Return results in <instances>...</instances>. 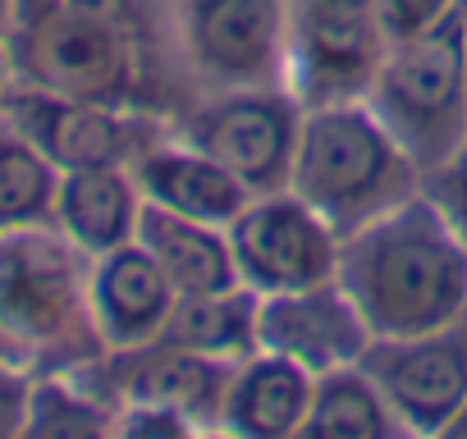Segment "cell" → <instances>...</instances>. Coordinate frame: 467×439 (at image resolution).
<instances>
[{
	"label": "cell",
	"mask_w": 467,
	"mask_h": 439,
	"mask_svg": "<svg viewBox=\"0 0 467 439\" xmlns=\"http://www.w3.org/2000/svg\"><path fill=\"white\" fill-rule=\"evenodd\" d=\"M15 83L110 110L174 119L197 101L174 0H15Z\"/></svg>",
	"instance_id": "obj_1"
},
{
	"label": "cell",
	"mask_w": 467,
	"mask_h": 439,
	"mask_svg": "<svg viewBox=\"0 0 467 439\" xmlns=\"http://www.w3.org/2000/svg\"><path fill=\"white\" fill-rule=\"evenodd\" d=\"M335 280L376 339H408L467 316V243L421 192L344 234Z\"/></svg>",
	"instance_id": "obj_2"
},
{
	"label": "cell",
	"mask_w": 467,
	"mask_h": 439,
	"mask_svg": "<svg viewBox=\"0 0 467 439\" xmlns=\"http://www.w3.org/2000/svg\"><path fill=\"white\" fill-rule=\"evenodd\" d=\"M88 275L92 257L56 225L0 234V366L56 375L106 357Z\"/></svg>",
	"instance_id": "obj_3"
},
{
	"label": "cell",
	"mask_w": 467,
	"mask_h": 439,
	"mask_svg": "<svg viewBox=\"0 0 467 439\" xmlns=\"http://www.w3.org/2000/svg\"><path fill=\"white\" fill-rule=\"evenodd\" d=\"M289 188L344 239L408 201L421 188V174L367 101H339L303 110Z\"/></svg>",
	"instance_id": "obj_4"
},
{
	"label": "cell",
	"mask_w": 467,
	"mask_h": 439,
	"mask_svg": "<svg viewBox=\"0 0 467 439\" xmlns=\"http://www.w3.org/2000/svg\"><path fill=\"white\" fill-rule=\"evenodd\" d=\"M367 106L412 156L417 174L467 138V0L444 24L389 46Z\"/></svg>",
	"instance_id": "obj_5"
},
{
	"label": "cell",
	"mask_w": 467,
	"mask_h": 439,
	"mask_svg": "<svg viewBox=\"0 0 467 439\" xmlns=\"http://www.w3.org/2000/svg\"><path fill=\"white\" fill-rule=\"evenodd\" d=\"M174 138L220 160L253 197L289 188L303 101L289 87H224L202 92L170 119Z\"/></svg>",
	"instance_id": "obj_6"
},
{
	"label": "cell",
	"mask_w": 467,
	"mask_h": 439,
	"mask_svg": "<svg viewBox=\"0 0 467 439\" xmlns=\"http://www.w3.org/2000/svg\"><path fill=\"white\" fill-rule=\"evenodd\" d=\"M385 56L389 37L376 0H289L285 87L303 110L367 101Z\"/></svg>",
	"instance_id": "obj_7"
},
{
	"label": "cell",
	"mask_w": 467,
	"mask_h": 439,
	"mask_svg": "<svg viewBox=\"0 0 467 439\" xmlns=\"http://www.w3.org/2000/svg\"><path fill=\"white\" fill-rule=\"evenodd\" d=\"M174 24L197 92L285 87L289 0H174Z\"/></svg>",
	"instance_id": "obj_8"
},
{
	"label": "cell",
	"mask_w": 467,
	"mask_h": 439,
	"mask_svg": "<svg viewBox=\"0 0 467 439\" xmlns=\"http://www.w3.org/2000/svg\"><path fill=\"white\" fill-rule=\"evenodd\" d=\"M239 284L253 293H294L339 275V230L294 188L253 197L224 225Z\"/></svg>",
	"instance_id": "obj_9"
},
{
	"label": "cell",
	"mask_w": 467,
	"mask_h": 439,
	"mask_svg": "<svg viewBox=\"0 0 467 439\" xmlns=\"http://www.w3.org/2000/svg\"><path fill=\"white\" fill-rule=\"evenodd\" d=\"M0 115L60 174H69V169H129L151 142H161L170 133V119L110 110V106H92V101H69V97L24 87V83H10Z\"/></svg>",
	"instance_id": "obj_10"
},
{
	"label": "cell",
	"mask_w": 467,
	"mask_h": 439,
	"mask_svg": "<svg viewBox=\"0 0 467 439\" xmlns=\"http://www.w3.org/2000/svg\"><path fill=\"white\" fill-rule=\"evenodd\" d=\"M362 371L385 393L403 434H449L467 407V316L408 339H371Z\"/></svg>",
	"instance_id": "obj_11"
},
{
	"label": "cell",
	"mask_w": 467,
	"mask_h": 439,
	"mask_svg": "<svg viewBox=\"0 0 467 439\" xmlns=\"http://www.w3.org/2000/svg\"><path fill=\"white\" fill-rule=\"evenodd\" d=\"M239 362H215L174 343H147V348H129V352H106L101 362L83 366V375L115 403V412L124 403H165L174 412H183L197 434L220 430L224 416V398H229V380Z\"/></svg>",
	"instance_id": "obj_12"
},
{
	"label": "cell",
	"mask_w": 467,
	"mask_h": 439,
	"mask_svg": "<svg viewBox=\"0 0 467 439\" xmlns=\"http://www.w3.org/2000/svg\"><path fill=\"white\" fill-rule=\"evenodd\" d=\"M371 339H376L371 325L362 321L358 302L348 298V289L339 280L262 298L257 348L298 362L307 375H330L339 366H358L362 352L371 348Z\"/></svg>",
	"instance_id": "obj_13"
},
{
	"label": "cell",
	"mask_w": 467,
	"mask_h": 439,
	"mask_svg": "<svg viewBox=\"0 0 467 439\" xmlns=\"http://www.w3.org/2000/svg\"><path fill=\"white\" fill-rule=\"evenodd\" d=\"M88 298H92V321L106 352H129L161 339L179 293L165 280V271L151 261V252L133 239L115 252L92 257Z\"/></svg>",
	"instance_id": "obj_14"
},
{
	"label": "cell",
	"mask_w": 467,
	"mask_h": 439,
	"mask_svg": "<svg viewBox=\"0 0 467 439\" xmlns=\"http://www.w3.org/2000/svg\"><path fill=\"white\" fill-rule=\"evenodd\" d=\"M129 174H133L142 201L174 210V215H188V220H202V225H220V230L253 201V192L220 160H211L192 142L174 138V128L161 142H151L129 165Z\"/></svg>",
	"instance_id": "obj_15"
},
{
	"label": "cell",
	"mask_w": 467,
	"mask_h": 439,
	"mask_svg": "<svg viewBox=\"0 0 467 439\" xmlns=\"http://www.w3.org/2000/svg\"><path fill=\"white\" fill-rule=\"evenodd\" d=\"M312 384H317V375H307L298 362L257 348L253 357L234 366L220 434H262V439L303 434V421L312 407Z\"/></svg>",
	"instance_id": "obj_16"
},
{
	"label": "cell",
	"mask_w": 467,
	"mask_h": 439,
	"mask_svg": "<svg viewBox=\"0 0 467 439\" xmlns=\"http://www.w3.org/2000/svg\"><path fill=\"white\" fill-rule=\"evenodd\" d=\"M138 210L142 192L129 169H69L60 174L51 225L88 257H101L138 239Z\"/></svg>",
	"instance_id": "obj_17"
},
{
	"label": "cell",
	"mask_w": 467,
	"mask_h": 439,
	"mask_svg": "<svg viewBox=\"0 0 467 439\" xmlns=\"http://www.w3.org/2000/svg\"><path fill=\"white\" fill-rule=\"evenodd\" d=\"M138 243L165 271L174 293H215V289L239 284L229 234L220 225H202V220H188V215H174V210H161V206L142 201Z\"/></svg>",
	"instance_id": "obj_18"
},
{
	"label": "cell",
	"mask_w": 467,
	"mask_h": 439,
	"mask_svg": "<svg viewBox=\"0 0 467 439\" xmlns=\"http://www.w3.org/2000/svg\"><path fill=\"white\" fill-rule=\"evenodd\" d=\"M257 316H262V293H253L248 284H229L215 293H179L161 330V343L215 362H244L257 352Z\"/></svg>",
	"instance_id": "obj_19"
},
{
	"label": "cell",
	"mask_w": 467,
	"mask_h": 439,
	"mask_svg": "<svg viewBox=\"0 0 467 439\" xmlns=\"http://www.w3.org/2000/svg\"><path fill=\"white\" fill-rule=\"evenodd\" d=\"M303 434H362V439H380V434H403V425L389 412V403L376 389V380L358 362V366H339L330 375H317Z\"/></svg>",
	"instance_id": "obj_20"
},
{
	"label": "cell",
	"mask_w": 467,
	"mask_h": 439,
	"mask_svg": "<svg viewBox=\"0 0 467 439\" xmlns=\"http://www.w3.org/2000/svg\"><path fill=\"white\" fill-rule=\"evenodd\" d=\"M60 169L0 115V234L56 220Z\"/></svg>",
	"instance_id": "obj_21"
},
{
	"label": "cell",
	"mask_w": 467,
	"mask_h": 439,
	"mask_svg": "<svg viewBox=\"0 0 467 439\" xmlns=\"http://www.w3.org/2000/svg\"><path fill=\"white\" fill-rule=\"evenodd\" d=\"M28 434H115V403L83 371L37 375Z\"/></svg>",
	"instance_id": "obj_22"
},
{
	"label": "cell",
	"mask_w": 467,
	"mask_h": 439,
	"mask_svg": "<svg viewBox=\"0 0 467 439\" xmlns=\"http://www.w3.org/2000/svg\"><path fill=\"white\" fill-rule=\"evenodd\" d=\"M444 220H449V230L467 243V138L421 174V188H417Z\"/></svg>",
	"instance_id": "obj_23"
},
{
	"label": "cell",
	"mask_w": 467,
	"mask_h": 439,
	"mask_svg": "<svg viewBox=\"0 0 467 439\" xmlns=\"http://www.w3.org/2000/svg\"><path fill=\"white\" fill-rule=\"evenodd\" d=\"M462 0H376V15H380V28L394 42H408V37H421L426 28L444 24Z\"/></svg>",
	"instance_id": "obj_24"
},
{
	"label": "cell",
	"mask_w": 467,
	"mask_h": 439,
	"mask_svg": "<svg viewBox=\"0 0 467 439\" xmlns=\"http://www.w3.org/2000/svg\"><path fill=\"white\" fill-rule=\"evenodd\" d=\"M115 434H165V439L179 434V439H188V434H197V425L165 403H124L115 412Z\"/></svg>",
	"instance_id": "obj_25"
},
{
	"label": "cell",
	"mask_w": 467,
	"mask_h": 439,
	"mask_svg": "<svg viewBox=\"0 0 467 439\" xmlns=\"http://www.w3.org/2000/svg\"><path fill=\"white\" fill-rule=\"evenodd\" d=\"M33 380L19 366H0V434H28V407H33Z\"/></svg>",
	"instance_id": "obj_26"
},
{
	"label": "cell",
	"mask_w": 467,
	"mask_h": 439,
	"mask_svg": "<svg viewBox=\"0 0 467 439\" xmlns=\"http://www.w3.org/2000/svg\"><path fill=\"white\" fill-rule=\"evenodd\" d=\"M15 83V69H10V56H5V42H0V106H5V92Z\"/></svg>",
	"instance_id": "obj_27"
},
{
	"label": "cell",
	"mask_w": 467,
	"mask_h": 439,
	"mask_svg": "<svg viewBox=\"0 0 467 439\" xmlns=\"http://www.w3.org/2000/svg\"><path fill=\"white\" fill-rule=\"evenodd\" d=\"M10 19H15V0H0V42L10 33Z\"/></svg>",
	"instance_id": "obj_28"
},
{
	"label": "cell",
	"mask_w": 467,
	"mask_h": 439,
	"mask_svg": "<svg viewBox=\"0 0 467 439\" xmlns=\"http://www.w3.org/2000/svg\"><path fill=\"white\" fill-rule=\"evenodd\" d=\"M449 434H467V407H462V416L453 421V430H449Z\"/></svg>",
	"instance_id": "obj_29"
}]
</instances>
